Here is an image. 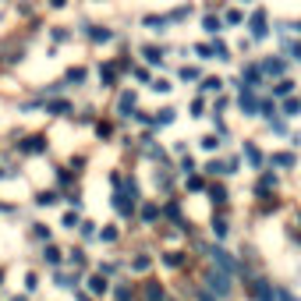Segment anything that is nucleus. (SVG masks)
<instances>
[]
</instances>
